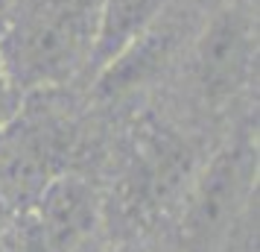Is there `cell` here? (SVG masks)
Returning <instances> with one entry per match:
<instances>
[{
	"instance_id": "cell-4",
	"label": "cell",
	"mask_w": 260,
	"mask_h": 252,
	"mask_svg": "<svg viewBox=\"0 0 260 252\" xmlns=\"http://www.w3.org/2000/svg\"><path fill=\"white\" fill-rule=\"evenodd\" d=\"M68 153V132L53 118H24V108L0 126V203L29 205Z\"/></svg>"
},
{
	"instance_id": "cell-10",
	"label": "cell",
	"mask_w": 260,
	"mask_h": 252,
	"mask_svg": "<svg viewBox=\"0 0 260 252\" xmlns=\"http://www.w3.org/2000/svg\"><path fill=\"white\" fill-rule=\"evenodd\" d=\"M114 252H141V249H114Z\"/></svg>"
},
{
	"instance_id": "cell-3",
	"label": "cell",
	"mask_w": 260,
	"mask_h": 252,
	"mask_svg": "<svg viewBox=\"0 0 260 252\" xmlns=\"http://www.w3.org/2000/svg\"><path fill=\"white\" fill-rule=\"evenodd\" d=\"M257 150L248 138H234L205 164L193 179L187 208L181 217V235L190 243H208L222 238L237 214L254 200Z\"/></svg>"
},
{
	"instance_id": "cell-9",
	"label": "cell",
	"mask_w": 260,
	"mask_h": 252,
	"mask_svg": "<svg viewBox=\"0 0 260 252\" xmlns=\"http://www.w3.org/2000/svg\"><path fill=\"white\" fill-rule=\"evenodd\" d=\"M240 3H246V6H251V9L257 6V0H240Z\"/></svg>"
},
{
	"instance_id": "cell-2",
	"label": "cell",
	"mask_w": 260,
	"mask_h": 252,
	"mask_svg": "<svg viewBox=\"0 0 260 252\" xmlns=\"http://www.w3.org/2000/svg\"><path fill=\"white\" fill-rule=\"evenodd\" d=\"M257 59L254 9L228 0L205 21L193 41V82L208 106H222L248 85Z\"/></svg>"
},
{
	"instance_id": "cell-8",
	"label": "cell",
	"mask_w": 260,
	"mask_h": 252,
	"mask_svg": "<svg viewBox=\"0 0 260 252\" xmlns=\"http://www.w3.org/2000/svg\"><path fill=\"white\" fill-rule=\"evenodd\" d=\"M3 208H6V205L0 203V238H3V232H6V229H3Z\"/></svg>"
},
{
	"instance_id": "cell-5",
	"label": "cell",
	"mask_w": 260,
	"mask_h": 252,
	"mask_svg": "<svg viewBox=\"0 0 260 252\" xmlns=\"http://www.w3.org/2000/svg\"><path fill=\"white\" fill-rule=\"evenodd\" d=\"M181 38H184V24L173 18L170 6H167V12L143 36H138L123 53H117L106 68L94 73L96 97L117 100V97L132 94L135 88L155 79L178 53Z\"/></svg>"
},
{
	"instance_id": "cell-1",
	"label": "cell",
	"mask_w": 260,
	"mask_h": 252,
	"mask_svg": "<svg viewBox=\"0 0 260 252\" xmlns=\"http://www.w3.org/2000/svg\"><path fill=\"white\" fill-rule=\"evenodd\" d=\"M100 0H18L0 30V56L15 85L32 94L88 71Z\"/></svg>"
},
{
	"instance_id": "cell-6",
	"label": "cell",
	"mask_w": 260,
	"mask_h": 252,
	"mask_svg": "<svg viewBox=\"0 0 260 252\" xmlns=\"http://www.w3.org/2000/svg\"><path fill=\"white\" fill-rule=\"evenodd\" d=\"M170 0H100L88 71H100L167 12Z\"/></svg>"
},
{
	"instance_id": "cell-7",
	"label": "cell",
	"mask_w": 260,
	"mask_h": 252,
	"mask_svg": "<svg viewBox=\"0 0 260 252\" xmlns=\"http://www.w3.org/2000/svg\"><path fill=\"white\" fill-rule=\"evenodd\" d=\"M24 97L26 94L15 85V79L9 76V71H6V62L0 56V126H6V123L24 108Z\"/></svg>"
}]
</instances>
